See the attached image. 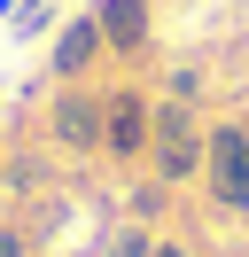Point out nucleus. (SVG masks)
<instances>
[{"label":"nucleus","mask_w":249,"mask_h":257,"mask_svg":"<svg viewBox=\"0 0 249 257\" xmlns=\"http://www.w3.org/2000/svg\"><path fill=\"white\" fill-rule=\"evenodd\" d=\"M148 164H156V179H195L202 164H210V133L195 125V101H156V125H148Z\"/></svg>","instance_id":"1"},{"label":"nucleus","mask_w":249,"mask_h":257,"mask_svg":"<svg viewBox=\"0 0 249 257\" xmlns=\"http://www.w3.org/2000/svg\"><path fill=\"white\" fill-rule=\"evenodd\" d=\"M47 141H55L62 156H93V148L109 141V94H93L86 78L62 86L55 109H47Z\"/></svg>","instance_id":"2"},{"label":"nucleus","mask_w":249,"mask_h":257,"mask_svg":"<svg viewBox=\"0 0 249 257\" xmlns=\"http://www.w3.org/2000/svg\"><path fill=\"white\" fill-rule=\"evenodd\" d=\"M210 195L226 210H249V125H210Z\"/></svg>","instance_id":"3"},{"label":"nucleus","mask_w":249,"mask_h":257,"mask_svg":"<svg viewBox=\"0 0 249 257\" xmlns=\"http://www.w3.org/2000/svg\"><path fill=\"white\" fill-rule=\"evenodd\" d=\"M101 55H109V39H101V24H93V8H86V16H70V24L55 32V55H47V70H55L62 86H78L93 63H101Z\"/></svg>","instance_id":"4"},{"label":"nucleus","mask_w":249,"mask_h":257,"mask_svg":"<svg viewBox=\"0 0 249 257\" xmlns=\"http://www.w3.org/2000/svg\"><path fill=\"white\" fill-rule=\"evenodd\" d=\"M93 24H101L109 55H148V39H156V8L148 0H93Z\"/></svg>","instance_id":"5"},{"label":"nucleus","mask_w":249,"mask_h":257,"mask_svg":"<svg viewBox=\"0 0 249 257\" xmlns=\"http://www.w3.org/2000/svg\"><path fill=\"white\" fill-rule=\"evenodd\" d=\"M148 125H156V101L148 94H109V141H101V156H148Z\"/></svg>","instance_id":"6"},{"label":"nucleus","mask_w":249,"mask_h":257,"mask_svg":"<svg viewBox=\"0 0 249 257\" xmlns=\"http://www.w3.org/2000/svg\"><path fill=\"white\" fill-rule=\"evenodd\" d=\"M156 210H164V179H140L133 187V218H156Z\"/></svg>","instance_id":"7"},{"label":"nucleus","mask_w":249,"mask_h":257,"mask_svg":"<svg viewBox=\"0 0 249 257\" xmlns=\"http://www.w3.org/2000/svg\"><path fill=\"white\" fill-rule=\"evenodd\" d=\"M164 94H171V101H202V70H171Z\"/></svg>","instance_id":"8"},{"label":"nucleus","mask_w":249,"mask_h":257,"mask_svg":"<svg viewBox=\"0 0 249 257\" xmlns=\"http://www.w3.org/2000/svg\"><path fill=\"white\" fill-rule=\"evenodd\" d=\"M109 257H156V241H148V234H140V226H125V234H117V241H109Z\"/></svg>","instance_id":"9"},{"label":"nucleus","mask_w":249,"mask_h":257,"mask_svg":"<svg viewBox=\"0 0 249 257\" xmlns=\"http://www.w3.org/2000/svg\"><path fill=\"white\" fill-rule=\"evenodd\" d=\"M0 257H24V234H8V226H0Z\"/></svg>","instance_id":"10"},{"label":"nucleus","mask_w":249,"mask_h":257,"mask_svg":"<svg viewBox=\"0 0 249 257\" xmlns=\"http://www.w3.org/2000/svg\"><path fill=\"white\" fill-rule=\"evenodd\" d=\"M16 8H24V0H0V24H16Z\"/></svg>","instance_id":"11"},{"label":"nucleus","mask_w":249,"mask_h":257,"mask_svg":"<svg viewBox=\"0 0 249 257\" xmlns=\"http://www.w3.org/2000/svg\"><path fill=\"white\" fill-rule=\"evenodd\" d=\"M156 257H187V249H179V241H156Z\"/></svg>","instance_id":"12"},{"label":"nucleus","mask_w":249,"mask_h":257,"mask_svg":"<svg viewBox=\"0 0 249 257\" xmlns=\"http://www.w3.org/2000/svg\"><path fill=\"white\" fill-rule=\"evenodd\" d=\"M24 8H47V0H24Z\"/></svg>","instance_id":"13"},{"label":"nucleus","mask_w":249,"mask_h":257,"mask_svg":"<svg viewBox=\"0 0 249 257\" xmlns=\"http://www.w3.org/2000/svg\"><path fill=\"white\" fill-rule=\"evenodd\" d=\"M0 187H8V172H0Z\"/></svg>","instance_id":"14"}]
</instances>
